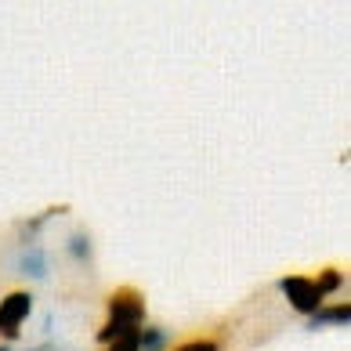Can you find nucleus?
Masks as SVG:
<instances>
[{
	"mask_svg": "<svg viewBox=\"0 0 351 351\" xmlns=\"http://www.w3.org/2000/svg\"><path fill=\"white\" fill-rule=\"evenodd\" d=\"M19 271L29 279H44L47 276V254L40 246H25V254L19 257Z\"/></svg>",
	"mask_w": 351,
	"mask_h": 351,
	"instance_id": "5",
	"label": "nucleus"
},
{
	"mask_svg": "<svg viewBox=\"0 0 351 351\" xmlns=\"http://www.w3.org/2000/svg\"><path fill=\"white\" fill-rule=\"evenodd\" d=\"M279 290L286 293L290 308L301 311V315H311L315 308H322V293H319L315 279H308V276H286V279L279 282Z\"/></svg>",
	"mask_w": 351,
	"mask_h": 351,
	"instance_id": "3",
	"label": "nucleus"
},
{
	"mask_svg": "<svg viewBox=\"0 0 351 351\" xmlns=\"http://www.w3.org/2000/svg\"><path fill=\"white\" fill-rule=\"evenodd\" d=\"M174 351H221V344L217 341H189V344H181V348H174Z\"/></svg>",
	"mask_w": 351,
	"mask_h": 351,
	"instance_id": "10",
	"label": "nucleus"
},
{
	"mask_svg": "<svg viewBox=\"0 0 351 351\" xmlns=\"http://www.w3.org/2000/svg\"><path fill=\"white\" fill-rule=\"evenodd\" d=\"M351 319V304H322L308 315V330H326V326H348Z\"/></svg>",
	"mask_w": 351,
	"mask_h": 351,
	"instance_id": "4",
	"label": "nucleus"
},
{
	"mask_svg": "<svg viewBox=\"0 0 351 351\" xmlns=\"http://www.w3.org/2000/svg\"><path fill=\"white\" fill-rule=\"evenodd\" d=\"M106 308H109V319H106V326L98 330V344H112L116 337L134 333V330L145 326V297L138 290H131V286L112 290Z\"/></svg>",
	"mask_w": 351,
	"mask_h": 351,
	"instance_id": "1",
	"label": "nucleus"
},
{
	"mask_svg": "<svg viewBox=\"0 0 351 351\" xmlns=\"http://www.w3.org/2000/svg\"><path fill=\"white\" fill-rule=\"evenodd\" d=\"M69 254H73V261H90V239H87V232H73V236H69Z\"/></svg>",
	"mask_w": 351,
	"mask_h": 351,
	"instance_id": "8",
	"label": "nucleus"
},
{
	"mask_svg": "<svg viewBox=\"0 0 351 351\" xmlns=\"http://www.w3.org/2000/svg\"><path fill=\"white\" fill-rule=\"evenodd\" d=\"M315 286H319V293H322V297H330V293H337V290L344 286V276H341L337 268H326V271H322V276L315 279Z\"/></svg>",
	"mask_w": 351,
	"mask_h": 351,
	"instance_id": "7",
	"label": "nucleus"
},
{
	"mask_svg": "<svg viewBox=\"0 0 351 351\" xmlns=\"http://www.w3.org/2000/svg\"><path fill=\"white\" fill-rule=\"evenodd\" d=\"M29 311H33V293L29 290H11L4 301H0V337H4V344L19 341Z\"/></svg>",
	"mask_w": 351,
	"mask_h": 351,
	"instance_id": "2",
	"label": "nucleus"
},
{
	"mask_svg": "<svg viewBox=\"0 0 351 351\" xmlns=\"http://www.w3.org/2000/svg\"><path fill=\"white\" fill-rule=\"evenodd\" d=\"M106 351H138V330H134V333L116 337L112 344H106Z\"/></svg>",
	"mask_w": 351,
	"mask_h": 351,
	"instance_id": "9",
	"label": "nucleus"
},
{
	"mask_svg": "<svg viewBox=\"0 0 351 351\" xmlns=\"http://www.w3.org/2000/svg\"><path fill=\"white\" fill-rule=\"evenodd\" d=\"M171 344V333L163 326H141L138 330V351H167Z\"/></svg>",
	"mask_w": 351,
	"mask_h": 351,
	"instance_id": "6",
	"label": "nucleus"
}]
</instances>
